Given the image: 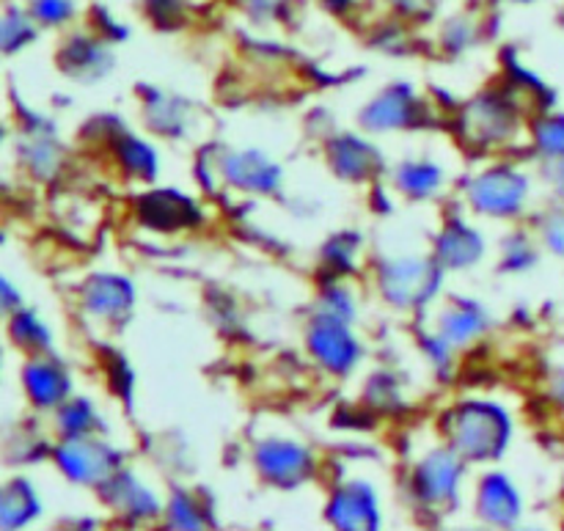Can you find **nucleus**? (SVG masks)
Returning a JSON list of instances; mask_svg holds the SVG:
<instances>
[{
  "mask_svg": "<svg viewBox=\"0 0 564 531\" xmlns=\"http://www.w3.org/2000/svg\"><path fill=\"white\" fill-rule=\"evenodd\" d=\"M33 11H36L39 20L61 22V20H66V17H69L72 3H69V0H36Z\"/></svg>",
  "mask_w": 564,
  "mask_h": 531,
  "instance_id": "f257e3e1",
  "label": "nucleus"
},
{
  "mask_svg": "<svg viewBox=\"0 0 564 531\" xmlns=\"http://www.w3.org/2000/svg\"><path fill=\"white\" fill-rule=\"evenodd\" d=\"M336 3H345V0H336Z\"/></svg>",
  "mask_w": 564,
  "mask_h": 531,
  "instance_id": "f03ea898",
  "label": "nucleus"
}]
</instances>
